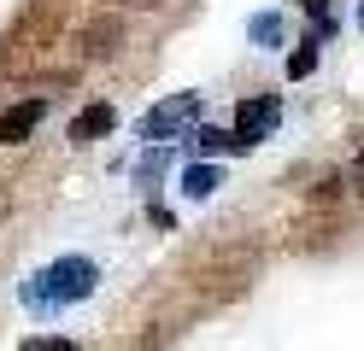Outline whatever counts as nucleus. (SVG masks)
Masks as SVG:
<instances>
[{
    "instance_id": "1",
    "label": "nucleus",
    "mask_w": 364,
    "mask_h": 351,
    "mask_svg": "<svg viewBox=\"0 0 364 351\" xmlns=\"http://www.w3.org/2000/svg\"><path fill=\"white\" fill-rule=\"evenodd\" d=\"M194 117H200V100H194V94H176V100L153 106V111L141 117V135H147V140H176Z\"/></svg>"
},
{
    "instance_id": "2",
    "label": "nucleus",
    "mask_w": 364,
    "mask_h": 351,
    "mask_svg": "<svg viewBox=\"0 0 364 351\" xmlns=\"http://www.w3.org/2000/svg\"><path fill=\"white\" fill-rule=\"evenodd\" d=\"M41 281H48V299H88L95 281H100V269L88 264V257H59Z\"/></svg>"
},
{
    "instance_id": "3",
    "label": "nucleus",
    "mask_w": 364,
    "mask_h": 351,
    "mask_svg": "<svg viewBox=\"0 0 364 351\" xmlns=\"http://www.w3.org/2000/svg\"><path fill=\"white\" fill-rule=\"evenodd\" d=\"M277 117H282L277 100H241V111H235V135H241V140H259V135L277 129Z\"/></svg>"
},
{
    "instance_id": "4",
    "label": "nucleus",
    "mask_w": 364,
    "mask_h": 351,
    "mask_svg": "<svg viewBox=\"0 0 364 351\" xmlns=\"http://www.w3.org/2000/svg\"><path fill=\"white\" fill-rule=\"evenodd\" d=\"M41 111H48V106H41V100H24V106H6V111H0V147H18V140H24L36 123H41Z\"/></svg>"
},
{
    "instance_id": "5",
    "label": "nucleus",
    "mask_w": 364,
    "mask_h": 351,
    "mask_svg": "<svg viewBox=\"0 0 364 351\" xmlns=\"http://www.w3.org/2000/svg\"><path fill=\"white\" fill-rule=\"evenodd\" d=\"M112 129H118V111H112V106L100 100V106H88V111L77 117V123H71V140L82 147V140H100V135H112Z\"/></svg>"
},
{
    "instance_id": "6",
    "label": "nucleus",
    "mask_w": 364,
    "mask_h": 351,
    "mask_svg": "<svg viewBox=\"0 0 364 351\" xmlns=\"http://www.w3.org/2000/svg\"><path fill=\"white\" fill-rule=\"evenodd\" d=\"M194 147H200V152H241L247 140H241L235 129H194Z\"/></svg>"
},
{
    "instance_id": "7",
    "label": "nucleus",
    "mask_w": 364,
    "mask_h": 351,
    "mask_svg": "<svg viewBox=\"0 0 364 351\" xmlns=\"http://www.w3.org/2000/svg\"><path fill=\"white\" fill-rule=\"evenodd\" d=\"M182 182H188V194H194V199H206L212 187H218V170H206V164H194V170L182 176Z\"/></svg>"
},
{
    "instance_id": "8",
    "label": "nucleus",
    "mask_w": 364,
    "mask_h": 351,
    "mask_svg": "<svg viewBox=\"0 0 364 351\" xmlns=\"http://www.w3.org/2000/svg\"><path fill=\"white\" fill-rule=\"evenodd\" d=\"M311 70H317V41H306L300 53L288 59V77H294V82H300V77H311Z\"/></svg>"
},
{
    "instance_id": "9",
    "label": "nucleus",
    "mask_w": 364,
    "mask_h": 351,
    "mask_svg": "<svg viewBox=\"0 0 364 351\" xmlns=\"http://www.w3.org/2000/svg\"><path fill=\"white\" fill-rule=\"evenodd\" d=\"M253 41H264V47H277V41H282V18H277V12H264V18H253Z\"/></svg>"
},
{
    "instance_id": "10",
    "label": "nucleus",
    "mask_w": 364,
    "mask_h": 351,
    "mask_svg": "<svg viewBox=\"0 0 364 351\" xmlns=\"http://www.w3.org/2000/svg\"><path fill=\"white\" fill-rule=\"evenodd\" d=\"M112 41H118V23H95V30H88V53H112Z\"/></svg>"
},
{
    "instance_id": "11",
    "label": "nucleus",
    "mask_w": 364,
    "mask_h": 351,
    "mask_svg": "<svg viewBox=\"0 0 364 351\" xmlns=\"http://www.w3.org/2000/svg\"><path fill=\"white\" fill-rule=\"evenodd\" d=\"M24 351H77V345H71V340H30Z\"/></svg>"
},
{
    "instance_id": "12",
    "label": "nucleus",
    "mask_w": 364,
    "mask_h": 351,
    "mask_svg": "<svg viewBox=\"0 0 364 351\" xmlns=\"http://www.w3.org/2000/svg\"><path fill=\"white\" fill-rule=\"evenodd\" d=\"M306 12H311V18H323V12H329V0H306Z\"/></svg>"
},
{
    "instance_id": "13",
    "label": "nucleus",
    "mask_w": 364,
    "mask_h": 351,
    "mask_svg": "<svg viewBox=\"0 0 364 351\" xmlns=\"http://www.w3.org/2000/svg\"><path fill=\"white\" fill-rule=\"evenodd\" d=\"M135 6H159V0H135Z\"/></svg>"
}]
</instances>
